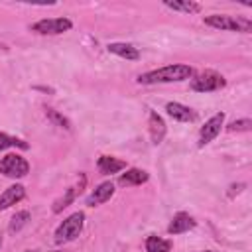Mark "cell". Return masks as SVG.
I'll use <instances>...</instances> for the list:
<instances>
[{"label":"cell","instance_id":"cell-17","mask_svg":"<svg viewBox=\"0 0 252 252\" xmlns=\"http://www.w3.org/2000/svg\"><path fill=\"white\" fill-rule=\"evenodd\" d=\"M28 220H30V211H20V213H16V215L12 217V220H10V224H8V232H10V234L20 232V230L28 224Z\"/></svg>","mask_w":252,"mask_h":252},{"label":"cell","instance_id":"cell-4","mask_svg":"<svg viewBox=\"0 0 252 252\" xmlns=\"http://www.w3.org/2000/svg\"><path fill=\"white\" fill-rule=\"evenodd\" d=\"M0 173L12 179H20L30 173V163L18 154H8L0 159Z\"/></svg>","mask_w":252,"mask_h":252},{"label":"cell","instance_id":"cell-2","mask_svg":"<svg viewBox=\"0 0 252 252\" xmlns=\"http://www.w3.org/2000/svg\"><path fill=\"white\" fill-rule=\"evenodd\" d=\"M203 22L211 28L217 30H224V32H242L248 33L252 30V22L248 18H234V16H226V14H211L205 16Z\"/></svg>","mask_w":252,"mask_h":252},{"label":"cell","instance_id":"cell-24","mask_svg":"<svg viewBox=\"0 0 252 252\" xmlns=\"http://www.w3.org/2000/svg\"><path fill=\"white\" fill-rule=\"evenodd\" d=\"M24 252H37V250H24Z\"/></svg>","mask_w":252,"mask_h":252},{"label":"cell","instance_id":"cell-20","mask_svg":"<svg viewBox=\"0 0 252 252\" xmlns=\"http://www.w3.org/2000/svg\"><path fill=\"white\" fill-rule=\"evenodd\" d=\"M75 195H77V187L67 189V193H65L61 199H57V201L53 203V213H61L65 207H69V205L75 201Z\"/></svg>","mask_w":252,"mask_h":252},{"label":"cell","instance_id":"cell-23","mask_svg":"<svg viewBox=\"0 0 252 252\" xmlns=\"http://www.w3.org/2000/svg\"><path fill=\"white\" fill-rule=\"evenodd\" d=\"M0 246H2V232H0Z\"/></svg>","mask_w":252,"mask_h":252},{"label":"cell","instance_id":"cell-11","mask_svg":"<svg viewBox=\"0 0 252 252\" xmlns=\"http://www.w3.org/2000/svg\"><path fill=\"white\" fill-rule=\"evenodd\" d=\"M165 110H167V114L173 120H179V122H193L197 118V114L189 106H185L181 102H167L165 104Z\"/></svg>","mask_w":252,"mask_h":252},{"label":"cell","instance_id":"cell-21","mask_svg":"<svg viewBox=\"0 0 252 252\" xmlns=\"http://www.w3.org/2000/svg\"><path fill=\"white\" fill-rule=\"evenodd\" d=\"M45 114H47V118H49L53 124H57V126H61V128H65V130H71V122H69L63 114H59L57 110H53V108H45Z\"/></svg>","mask_w":252,"mask_h":252},{"label":"cell","instance_id":"cell-6","mask_svg":"<svg viewBox=\"0 0 252 252\" xmlns=\"http://www.w3.org/2000/svg\"><path fill=\"white\" fill-rule=\"evenodd\" d=\"M73 28V22L69 18H43L32 26V32H37L41 35H57L65 33Z\"/></svg>","mask_w":252,"mask_h":252},{"label":"cell","instance_id":"cell-5","mask_svg":"<svg viewBox=\"0 0 252 252\" xmlns=\"http://www.w3.org/2000/svg\"><path fill=\"white\" fill-rule=\"evenodd\" d=\"M224 85H226L224 77L215 71H203L191 79V89L197 93H213V91L222 89Z\"/></svg>","mask_w":252,"mask_h":252},{"label":"cell","instance_id":"cell-22","mask_svg":"<svg viewBox=\"0 0 252 252\" xmlns=\"http://www.w3.org/2000/svg\"><path fill=\"white\" fill-rule=\"evenodd\" d=\"M230 132H248L252 128V120L250 118H242V120H234L226 126Z\"/></svg>","mask_w":252,"mask_h":252},{"label":"cell","instance_id":"cell-16","mask_svg":"<svg viewBox=\"0 0 252 252\" xmlns=\"http://www.w3.org/2000/svg\"><path fill=\"white\" fill-rule=\"evenodd\" d=\"M163 6L169 8V10H173V12H185V14H197V12H201V4L191 2V0H183V2H179V0H173V2L165 0Z\"/></svg>","mask_w":252,"mask_h":252},{"label":"cell","instance_id":"cell-10","mask_svg":"<svg viewBox=\"0 0 252 252\" xmlns=\"http://www.w3.org/2000/svg\"><path fill=\"white\" fill-rule=\"evenodd\" d=\"M195 219L191 217V215H187V213H177L173 219H171V222H169V226H167V232L169 234H181V232H187V230H191V228H195Z\"/></svg>","mask_w":252,"mask_h":252},{"label":"cell","instance_id":"cell-12","mask_svg":"<svg viewBox=\"0 0 252 252\" xmlns=\"http://www.w3.org/2000/svg\"><path fill=\"white\" fill-rule=\"evenodd\" d=\"M96 167H98L100 173L112 175V173H118V171L126 169V161L116 159V158H112V156H100L98 161H96Z\"/></svg>","mask_w":252,"mask_h":252},{"label":"cell","instance_id":"cell-3","mask_svg":"<svg viewBox=\"0 0 252 252\" xmlns=\"http://www.w3.org/2000/svg\"><path fill=\"white\" fill-rule=\"evenodd\" d=\"M83 224H85V213L77 211L73 215H69L55 230V244H67L71 240H75L81 230H83Z\"/></svg>","mask_w":252,"mask_h":252},{"label":"cell","instance_id":"cell-15","mask_svg":"<svg viewBox=\"0 0 252 252\" xmlns=\"http://www.w3.org/2000/svg\"><path fill=\"white\" fill-rule=\"evenodd\" d=\"M150 136L154 144H159L165 136V124L158 112H150Z\"/></svg>","mask_w":252,"mask_h":252},{"label":"cell","instance_id":"cell-25","mask_svg":"<svg viewBox=\"0 0 252 252\" xmlns=\"http://www.w3.org/2000/svg\"><path fill=\"white\" fill-rule=\"evenodd\" d=\"M201 252H215V250H201Z\"/></svg>","mask_w":252,"mask_h":252},{"label":"cell","instance_id":"cell-9","mask_svg":"<svg viewBox=\"0 0 252 252\" xmlns=\"http://www.w3.org/2000/svg\"><path fill=\"white\" fill-rule=\"evenodd\" d=\"M24 197H26L24 185H18V183H16V185H10V187L4 189V193L0 195V211H6L8 207L20 203Z\"/></svg>","mask_w":252,"mask_h":252},{"label":"cell","instance_id":"cell-19","mask_svg":"<svg viewBox=\"0 0 252 252\" xmlns=\"http://www.w3.org/2000/svg\"><path fill=\"white\" fill-rule=\"evenodd\" d=\"M6 148H20V150H28V142L20 140V138H14V136H8L4 132H0V150H6Z\"/></svg>","mask_w":252,"mask_h":252},{"label":"cell","instance_id":"cell-7","mask_svg":"<svg viewBox=\"0 0 252 252\" xmlns=\"http://www.w3.org/2000/svg\"><path fill=\"white\" fill-rule=\"evenodd\" d=\"M222 122H224V114H222V112L215 114L213 118H209V120L205 122V126H203L201 132H199V148L207 146L209 142H213V140L219 136V132H220V128H222Z\"/></svg>","mask_w":252,"mask_h":252},{"label":"cell","instance_id":"cell-13","mask_svg":"<svg viewBox=\"0 0 252 252\" xmlns=\"http://www.w3.org/2000/svg\"><path fill=\"white\" fill-rule=\"evenodd\" d=\"M148 177H150V175H148L144 169H136V167H132V169H126V173H122V175H120L118 185H122V187L142 185V183H146V181H148Z\"/></svg>","mask_w":252,"mask_h":252},{"label":"cell","instance_id":"cell-8","mask_svg":"<svg viewBox=\"0 0 252 252\" xmlns=\"http://www.w3.org/2000/svg\"><path fill=\"white\" fill-rule=\"evenodd\" d=\"M112 195H114V183L112 181H104L87 197V205L89 207H96L100 203H106Z\"/></svg>","mask_w":252,"mask_h":252},{"label":"cell","instance_id":"cell-14","mask_svg":"<svg viewBox=\"0 0 252 252\" xmlns=\"http://www.w3.org/2000/svg\"><path fill=\"white\" fill-rule=\"evenodd\" d=\"M108 51L118 55V57H122V59H130V61H136L140 57V51L132 43H120V41L108 43Z\"/></svg>","mask_w":252,"mask_h":252},{"label":"cell","instance_id":"cell-1","mask_svg":"<svg viewBox=\"0 0 252 252\" xmlns=\"http://www.w3.org/2000/svg\"><path fill=\"white\" fill-rule=\"evenodd\" d=\"M191 77H193V67L175 63V65H167V67H161V69H156V71L142 73V75L138 77V83H140V85L177 83V81H185V79H191Z\"/></svg>","mask_w":252,"mask_h":252},{"label":"cell","instance_id":"cell-18","mask_svg":"<svg viewBox=\"0 0 252 252\" xmlns=\"http://www.w3.org/2000/svg\"><path fill=\"white\" fill-rule=\"evenodd\" d=\"M146 250L148 252H169L171 250V242L163 240V238H158V236H148Z\"/></svg>","mask_w":252,"mask_h":252}]
</instances>
